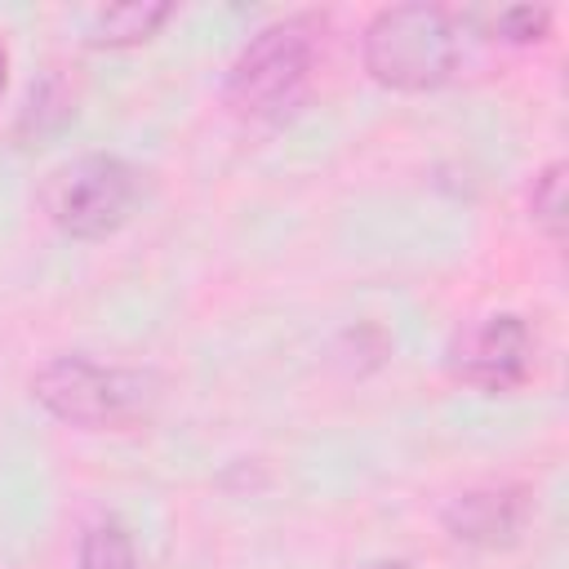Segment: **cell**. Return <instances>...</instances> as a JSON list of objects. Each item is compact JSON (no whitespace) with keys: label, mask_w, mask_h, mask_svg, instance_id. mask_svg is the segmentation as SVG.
Masks as SVG:
<instances>
[{"label":"cell","mask_w":569,"mask_h":569,"mask_svg":"<svg viewBox=\"0 0 569 569\" xmlns=\"http://www.w3.org/2000/svg\"><path fill=\"white\" fill-rule=\"evenodd\" d=\"M31 396L71 427H133L156 405V378L142 369L93 365L84 356H58L31 378Z\"/></svg>","instance_id":"cell-1"},{"label":"cell","mask_w":569,"mask_h":569,"mask_svg":"<svg viewBox=\"0 0 569 569\" xmlns=\"http://www.w3.org/2000/svg\"><path fill=\"white\" fill-rule=\"evenodd\" d=\"M365 67L391 89H436L458 67V27L436 4H396L365 27Z\"/></svg>","instance_id":"cell-2"},{"label":"cell","mask_w":569,"mask_h":569,"mask_svg":"<svg viewBox=\"0 0 569 569\" xmlns=\"http://www.w3.org/2000/svg\"><path fill=\"white\" fill-rule=\"evenodd\" d=\"M316 58V22L311 18H280L262 27L227 71V102L240 116H276L284 111L311 71Z\"/></svg>","instance_id":"cell-3"},{"label":"cell","mask_w":569,"mask_h":569,"mask_svg":"<svg viewBox=\"0 0 569 569\" xmlns=\"http://www.w3.org/2000/svg\"><path fill=\"white\" fill-rule=\"evenodd\" d=\"M40 200L67 236L102 240L129 222V209L138 200V173L120 156H80L49 173Z\"/></svg>","instance_id":"cell-4"},{"label":"cell","mask_w":569,"mask_h":569,"mask_svg":"<svg viewBox=\"0 0 569 569\" xmlns=\"http://www.w3.org/2000/svg\"><path fill=\"white\" fill-rule=\"evenodd\" d=\"M533 356V333L520 316H485L453 342V373L485 391H507L525 382Z\"/></svg>","instance_id":"cell-5"},{"label":"cell","mask_w":569,"mask_h":569,"mask_svg":"<svg viewBox=\"0 0 569 569\" xmlns=\"http://www.w3.org/2000/svg\"><path fill=\"white\" fill-rule=\"evenodd\" d=\"M525 516H529V493L516 485H498V489L458 493L445 507V529L471 547H507L525 529Z\"/></svg>","instance_id":"cell-6"},{"label":"cell","mask_w":569,"mask_h":569,"mask_svg":"<svg viewBox=\"0 0 569 569\" xmlns=\"http://www.w3.org/2000/svg\"><path fill=\"white\" fill-rule=\"evenodd\" d=\"M169 18V4H111L93 22V44H138Z\"/></svg>","instance_id":"cell-7"},{"label":"cell","mask_w":569,"mask_h":569,"mask_svg":"<svg viewBox=\"0 0 569 569\" xmlns=\"http://www.w3.org/2000/svg\"><path fill=\"white\" fill-rule=\"evenodd\" d=\"M80 569H138L133 542L116 520H102L80 542Z\"/></svg>","instance_id":"cell-8"},{"label":"cell","mask_w":569,"mask_h":569,"mask_svg":"<svg viewBox=\"0 0 569 569\" xmlns=\"http://www.w3.org/2000/svg\"><path fill=\"white\" fill-rule=\"evenodd\" d=\"M529 209H533V222H538L551 240H560V231H565V164H547V169L533 178Z\"/></svg>","instance_id":"cell-9"},{"label":"cell","mask_w":569,"mask_h":569,"mask_svg":"<svg viewBox=\"0 0 569 569\" xmlns=\"http://www.w3.org/2000/svg\"><path fill=\"white\" fill-rule=\"evenodd\" d=\"M498 22H502L507 40H542L551 13H547V9H529V4H520V9H507Z\"/></svg>","instance_id":"cell-10"},{"label":"cell","mask_w":569,"mask_h":569,"mask_svg":"<svg viewBox=\"0 0 569 569\" xmlns=\"http://www.w3.org/2000/svg\"><path fill=\"white\" fill-rule=\"evenodd\" d=\"M365 569H409V565H400V560H373V565H365Z\"/></svg>","instance_id":"cell-11"},{"label":"cell","mask_w":569,"mask_h":569,"mask_svg":"<svg viewBox=\"0 0 569 569\" xmlns=\"http://www.w3.org/2000/svg\"><path fill=\"white\" fill-rule=\"evenodd\" d=\"M4 76H9V53H4V44H0V93H4Z\"/></svg>","instance_id":"cell-12"}]
</instances>
